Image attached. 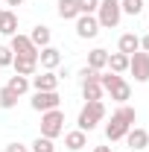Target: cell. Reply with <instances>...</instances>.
<instances>
[{
  "mask_svg": "<svg viewBox=\"0 0 149 152\" xmlns=\"http://www.w3.org/2000/svg\"><path fill=\"white\" fill-rule=\"evenodd\" d=\"M58 134H64V114L58 111V108L44 111V114H41V137L56 140Z\"/></svg>",
  "mask_w": 149,
  "mask_h": 152,
  "instance_id": "obj_3",
  "label": "cell"
},
{
  "mask_svg": "<svg viewBox=\"0 0 149 152\" xmlns=\"http://www.w3.org/2000/svg\"><path fill=\"white\" fill-rule=\"evenodd\" d=\"M15 105H18V94H12L9 88H0V108L9 111V108H15Z\"/></svg>",
  "mask_w": 149,
  "mask_h": 152,
  "instance_id": "obj_24",
  "label": "cell"
},
{
  "mask_svg": "<svg viewBox=\"0 0 149 152\" xmlns=\"http://www.w3.org/2000/svg\"><path fill=\"white\" fill-rule=\"evenodd\" d=\"M6 88H9V91H12V94H18V96H23L26 94V91H29V88H32V85H29V76H12V79H9V85H6Z\"/></svg>",
  "mask_w": 149,
  "mask_h": 152,
  "instance_id": "obj_21",
  "label": "cell"
},
{
  "mask_svg": "<svg viewBox=\"0 0 149 152\" xmlns=\"http://www.w3.org/2000/svg\"><path fill=\"white\" fill-rule=\"evenodd\" d=\"M82 96H85V102L102 99V85H99V76H96V79H88V82H82Z\"/></svg>",
  "mask_w": 149,
  "mask_h": 152,
  "instance_id": "obj_16",
  "label": "cell"
},
{
  "mask_svg": "<svg viewBox=\"0 0 149 152\" xmlns=\"http://www.w3.org/2000/svg\"><path fill=\"white\" fill-rule=\"evenodd\" d=\"M58 102H61V96H58V91H35V96H32V108L35 111H53V108H58Z\"/></svg>",
  "mask_w": 149,
  "mask_h": 152,
  "instance_id": "obj_6",
  "label": "cell"
},
{
  "mask_svg": "<svg viewBox=\"0 0 149 152\" xmlns=\"http://www.w3.org/2000/svg\"><path fill=\"white\" fill-rule=\"evenodd\" d=\"M114 114H120V117H123V120H126L129 126H134V120H137V111H134L131 105H120V108H117Z\"/></svg>",
  "mask_w": 149,
  "mask_h": 152,
  "instance_id": "obj_27",
  "label": "cell"
},
{
  "mask_svg": "<svg viewBox=\"0 0 149 152\" xmlns=\"http://www.w3.org/2000/svg\"><path fill=\"white\" fill-rule=\"evenodd\" d=\"M76 35L85 38V41L99 35V20H96V15H79L76 18Z\"/></svg>",
  "mask_w": 149,
  "mask_h": 152,
  "instance_id": "obj_8",
  "label": "cell"
},
{
  "mask_svg": "<svg viewBox=\"0 0 149 152\" xmlns=\"http://www.w3.org/2000/svg\"><path fill=\"white\" fill-rule=\"evenodd\" d=\"M91 152H111V146H93Z\"/></svg>",
  "mask_w": 149,
  "mask_h": 152,
  "instance_id": "obj_31",
  "label": "cell"
},
{
  "mask_svg": "<svg viewBox=\"0 0 149 152\" xmlns=\"http://www.w3.org/2000/svg\"><path fill=\"white\" fill-rule=\"evenodd\" d=\"M140 50H143V53H149V32L140 38Z\"/></svg>",
  "mask_w": 149,
  "mask_h": 152,
  "instance_id": "obj_30",
  "label": "cell"
},
{
  "mask_svg": "<svg viewBox=\"0 0 149 152\" xmlns=\"http://www.w3.org/2000/svg\"><path fill=\"white\" fill-rule=\"evenodd\" d=\"M137 50H140V35H134V32H123L120 41H117V53L131 56V53H137Z\"/></svg>",
  "mask_w": 149,
  "mask_h": 152,
  "instance_id": "obj_12",
  "label": "cell"
},
{
  "mask_svg": "<svg viewBox=\"0 0 149 152\" xmlns=\"http://www.w3.org/2000/svg\"><path fill=\"white\" fill-rule=\"evenodd\" d=\"M123 18V9H120V0H99L96 6V20H99V29H114Z\"/></svg>",
  "mask_w": 149,
  "mask_h": 152,
  "instance_id": "obj_2",
  "label": "cell"
},
{
  "mask_svg": "<svg viewBox=\"0 0 149 152\" xmlns=\"http://www.w3.org/2000/svg\"><path fill=\"white\" fill-rule=\"evenodd\" d=\"M56 12L61 20H76L79 18V6H76V0H58L56 3Z\"/></svg>",
  "mask_w": 149,
  "mask_h": 152,
  "instance_id": "obj_17",
  "label": "cell"
},
{
  "mask_svg": "<svg viewBox=\"0 0 149 152\" xmlns=\"http://www.w3.org/2000/svg\"><path fill=\"white\" fill-rule=\"evenodd\" d=\"M38 64H41V70H56L61 64V50H56L53 44L50 47H41L38 50Z\"/></svg>",
  "mask_w": 149,
  "mask_h": 152,
  "instance_id": "obj_9",
  "label": "cell"
},
{
  "mask_svg": "<svg viewBox=\"0 0 149 152\" xmlns=\"http://www.w3.org/2000/svg\"><path fill=\"white\" fill-rule=\"evenodd\" d=\"M12 67H15V73H18V76H35L38 61H32V58H18V56H15Z\"/></svg>",
  "mask_w": 149,
  "mask_h": 152,
  "instance_id": "obj_20",
  "label": "cell"
},
{
  "mask_svg": "<svg viewBox=\"0 0 149 152\" xmlns=\"http://www.w3.org/2000/svg\"><path fill=\"white\" fill-rule=\"evenodd\" d=\"M29 152H56V143H53L50 137H41V134H38L35 140H32V149Z\"/></svg>",
  "mask_w": 149,
  "mask_h": 152,
  "instance_id": "obj_23",
  "label": "cell"
},
{
  "mask_svg": "<svg viewBox=\"0 0 149 152\" xmlns=\"http://www.w3.org/2000/svg\"><path fill=\"white\" fill-rule=\"evenodd\" d=\"M129 73L134 76V82H149V53L137 50L129 56Z\"/></svg>",
  "mask_w": 149,
  "mask_h": 152,
  "instance_id": "obj_4",
  "label": "cell"
},
{
  "mask_svg": "<svg viewBox=\"0 0 149 152\" xmlns=\"http://www.w3.org/2000/svg\"><path fill=\"white\" fill-rule=\"evenodd\" d=\"M15 32H18V15L3 9V18H0V35H9V38H12Z\"/></svg>",
  "mask_w": 149,
  "mask_h": 152,
  "instance_id": "obj_18",
  "label": "cell"
},
{
  "mask_svg": "<svg viewBox=\"0 0 149 152\" xmlns=\"http://www.w3.org/2000/svg\"><path fill=\"white\" fill-rule=\"evenodd\" d=\"M12 61H15V53H12V47L0 44V67H9Z\"/></svg>",
  "mask_w": 149,
  "mask_h": 152,
  "instance_id": "obj_28",
  "label": "cell"
},
{
  "mask_svg": "<svg viewBox=\"0 0 149 152\" xmlns=\"http://www.w3.org/2000/svg\"><path fill=\"white\" fill-rule=\"evenodd\" d=\"M88 67H93V70L108 67V50H102V47L91 50V53H88Z\"/></svg>",
  "mask_w": 149,
  "mask_h": 152,
  "instance_id": "obj_19",
  "label": "cell"
},
{
  "mask_svg": "<svg viewBox=\"0 0 149 152\" xmlns=\"http://www.w3.org/2000/svg\"><path fill=\"white\" fill-rule=\"evenodd\" d=\"M108 70H114V73L129 70V56L126 53H108Z\"/></svg>",
  "mask_w": 149,
  "mask_h": 152,
  "instance_id": "obj_22",
  "label": "cell"
},
{
  "mask_svg": "<svg viewBox=\"0 0 149 152\" xmlns=\"http://www.w3.org/2000/svg\"><path fill=\"white\" fill-rule=\"evenodd\" d=\"M0 18H3V9H0Z\"/></svg>",
  "mask_w": 149,
  "mask_h": 152,
  "instance_id": "obj_33",
  "label": "cell"
},
{
  "mask_svg": "<svg viewBox=\"0 0 149 152\" xmlns=\"http://www.w3.org/2000/svg\"><path fill=\"white\" fill-rule=\"evenodd\" d=\"M64 146H67L70 152L85 149V146H88V132H82V129H73V132H67V134H64Z\"/></svg>",
  "mask_w": 149,
  "mask_h": 152,
  "instance_id": "obj_13",
  "label": "cell"
},
{
  "mask_svg": "<svg viewBox=\"0 0 149 152\" xmlns=\"http://www.w3.org/2000/svg\"><path fill=\"white\" fill-rule=\"evenodd\" d=\"M129 129H131V126L126 123V120H123V117H120V114H111V123L105 126V137H108L111 143H114V140H123Z\"/></svg>",
  "mask_w": 149,
  "mask_h": 152,
  "instance_id": "obj_10",
  "label": "cell"
},
{
  "mask_svg": "<svg viewBox=\"0 0 149 152\" xmlns=\"http://www.w3.org/2000/svg\"><path fill=\"white\" fill-rule=\"evenodd\" d=\"M6 152H29V146H23L20 140H12V143H6Z\"/></svg>",
  "mask_w": 149,
  "mask_h": 152,
  "instance_id": "obj_29",
  "label": "cell"
},
{
  "mask_svg": "<svg viewBox=\"0 0 149 152\" xmlns=\"http://www.w3.org/2000/svg\"><path fill=\"white\" fill-rule=\"evenodd\" d=\"M108 94H111V99H114V102L126 105V99H131V85L126 82V79H120L117 85H111V88H108Z\"/></svg>",
  "mask_w": 149,
  "mask_h": 152,
  "instance_id": "obj_14",
  "label": "cell"
},
{
  "mask_svg": "<svg viewBox=\"0 0 149 152\" xmlns=\"http://www.w3.org/2000/svg\"><path fill=\"white\" fill-rule=\"evenodd\" d=\"M126 143H129L131 149H146L149 146V132L140 129V126H131L129 132H126Z\"/></svg>",
  "mask_w": 149,
  "mask_h": 152,
  "instance_id": "obj_11",
  "label": "cell"
},
{
  "mask_svg": "<svg viewBox=\"0 0 149 152\" xmlns=\"http://www.w3.org/2000/svg\"><path fill=\"white\" fill-rule=\"evenodd\" d=\"M23 0H6V6H20Z\"/></svg>",
  "mask_w": 149,
  "mask_h": 152,
  "instance_id": "obj_32",
  "label": "cell"
},
{
  "mask_svg": "<svg viewBox=\"0 0 149 152\" xmlns=\"http://www.w3.org/2000/svg\"><path fill=\"white\" fill-rule=\"evenodd\" d=\"M58 82H61V79H58L56 70H41V73L29 76V85H32L35 91H56Z\"/></svg>",
  "mask_w": 149,
  "mask_h": 152,
  "instance_id": "obj_7",
  "label": "cell"
},
{
  "mask_svg": "<svg viewBox=\"0 0 149 152\" xmlns=\"http://www.w3.org/2000/svg\"><path fill=\"white\" fill-rule=\"evenodd\" d=\"M50 38H53V32H50V26H44V23H38L35 29L29 32V41L35 44L38 50H41V47H50Z\"/></svg>",
  "mask_w": 149,
  "mask_h": 152,
  "instance_id": "obj_15",
  "label": "cell"
},
{
  "mask_svg": "<svg viewBox=\"0 0 149 152\" xmlns=\"http://www.w3.org/2000/svg\"><path fill=\"white\" fill-rule=\"evenodd\" d=\"M9 47H12V53H15L18 58H32V61H38V47L29 41V35H20V32H15Z\"/></svg>",
  "mask_w": 149,
  "mask_h": 152,
  "instance_id": "obj_5",
  "label": "cell"
},
{
  "mask_svg": "<svg viewBox=\"0 0 149 152\" xmlns=\"http://www.w3.org/2000/svg\"><path fill=\"white\" fill-rule=\"evenodd\" d=\"M76 6H79V15H96L99 0H76Z\"/></svg>",
  "mask_w": 149,
  "mask_h": 152,
  "instance_id": "obj_26",
  "label": "cell"
},
{
  "mask_svg": "<svg viewBox=\"0 0 149 152\" xmlns=\"http://www.w3.org/2000/svg\"><path fill=\"white\" fill-rule=\"evenodd\" d=\"M120 9L126 15H140L143 12V0H120Z\"/></svg>",
  "mask_w": 149,
  "mask_h": 152,
  "instance_id": "obj_25",
  "label": "cell"
},
{
  "mask_svg": "<svg viewBox=\"0 0 149 152\" xmlns=\"http://www.w3.org/2000/svg\"><path fill=\"white\" fill-rule=\"evenodd\" d=\"M102 117H105V105H102V99L85 102V108H82L79 117H76V129H82V132H93L96 123H99Z\"/></svg>",
  "mask_w": 149,
  "mask_h": 152,
  "instance_id": "obj_1",
  "label": "cell"
}]
</instances>
